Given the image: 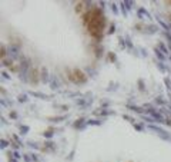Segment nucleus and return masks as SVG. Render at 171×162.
<instances>
[{
  "mask_svg": "<svg viewBox=\"0 0 171 162\" xmlns=\"http://www.w3.org/2000/svg\"><path fill=\"white\" fill-rule=\"evenodd\" d=\"M4 55H6V48L3 46V48H2V59L3 60H4Z\"/></svg>",
  "mask_w": 171,
  "mask_h": 162,
  "instance_id": "6",
  "label": "nucleus"
},
{
  "mask_svg": "<svg viewBox=\"0 0 171 162\" xmlns=\"http://www.w3.org/2000/svg\"><path fill=\"white\" fill-rule=\"evenodd\" d=\"M3 65H6V66H10V65H12V60H10V59H4L3 60Z\"/></svg>",
  "mask_w": 171,
  "mask_h": 162,
  "instance_id": "5",
  "label": "nucleus"
},
{
  "mask_svg": "<svg viewBox=\"0 0 171 162\" xmlns=\"http://www.w3.org/2000/svg\"><path fill=\"white\" fill-rule=\"evenodd\" d=\"M76 12L78 13V15H84L87 10H86V3H83V2H78L77 3V6H76Z\"/></svg>",
  "mask_w": 171,
  "mask_h": 162,
  "instance_id": "3",
  "label": "nucleus"
},
{
  "mask_svg": "<svg viewBox=\"0 0 171 162\" xmlns=\"http://www.w3.org/2000/svg\"><path fill=\"white\" fill-rule=\"evenodd\" d=\"M39 75H40V72L37 70V69H33V70L30 72V79H31V82L34 83V85L39 82Z\"/></svg>",
  "mask_w": 171,
  "mask_h": 162,
  "instance_id": "2",
  "label": "nucleus"
},
{
  "mask_svg": "<svg viewBox=\"0 0 171 162\" xmlns=\"http://www.w3.org/2000/svg\"><path fill=\"white\" fill-rule=\"evenodd\" d=\"M165 3H167V4H170V6H171V2H165Z\"/></svg>",
  "mask_w": 171,
  "mask_h": 162,
  "instance_id": "9",
  "label": "nucleus"
},
{
  "mask_svg": "<svg viewBox=\"0 0 171 162\" xmlns=\"http://www.w3.org/2000/svg\"><path fill=\"white\" fill-rule=\"evenodd\" d=\"M94 53H96V56H100V55H101V48H97Z\"/></svg>",
  "mask_w": 171,
  "mask_h": 162,
  "instance_id": "7",
  "label": "nucleus"
},
{
  "mask_svg": "<svg viewBox=\"0 0 171 162\" xmlns=\"http://www.w3.org/2000/svg\"><path fill=\"white\" fill-rule=\"evenodd\" d=\"M107 59H110V62H116V55H114V53H109V55H107Z\"/></svg>",
  "mask_w": 171,
  "mask_h": 162,
  "instance_id": "4",
  "label": "nucleus"
},
{
  "mask_svg": "<svg viewBox=\"0 0 171 162\" xmlns=\"http://www.w3.org/2000/svg\"><path fill=\"white\" fill-rule=\"evenodd\" d=\"M67 75H69V78H70L71 82L78 83V85H82V83H84L86 80H87V76H86V73L83 70H80V69L67 70Z\"/></svg>",
  "mask_w": 171,
  "mask_h": 162,
  "instance_id": "1",
  "label": "nucleus"
},
{
  "mask_svg": "<svg viewBox=\"0 0 171 162\" xmlns=\"http://www.w3.org/2000/svg\"><path fill=\"white\" fill-rule=\"evenodd\" d=\"M51 135H53V130H47L46 134H44V136H47V138H49V136H51Z\"/></svg>",
  "mask_w": 171,
  "mask_h": 162,
  "instance_id": "8",
  "label": "nucleus"
}]
</instances>
